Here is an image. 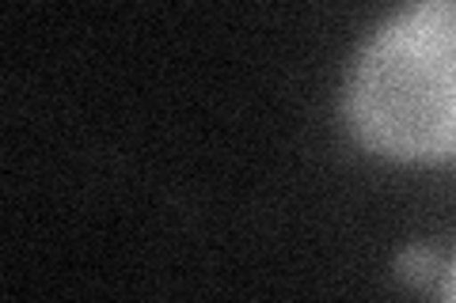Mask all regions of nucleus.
Returning a JSON list of instances; mask_svg holds the SVG:
<instances>
[{
    "instance_id": "f03ea898",
    "label": "nucleus",
    "mask_w": 456,
    "mask_h": 303,
    "mask_svg": "<svg viewBox=\"0 0 456 303\" xmlns=\"http://www.w3.org/2000/svg\"><path fill=\"white\" fill-rule=\"evenodd\" d=\"M395 269H399V277L419 281L426 269H434V254H430V251H422V247H407L403 254L395 258Z\"/></svg>"
},
{
    "instance_id": "f257e3e1",
    "label": "nucleus",
    "mask_w": 456,
    "mask_h": 303,
    "mask_svg": "<svg viewBox=\"0 0 456 303\" xmlns=\"http://www.w3.org/2000/svg\"><path fill=\"white\" fill-rule=\"evenodd\" d=\"M342 122L395 163H456V0H411L358 50Z\"/></svg>"
},
{
    "instance_id": "7ed1b4c3",
    "label": "nucleus",
    "mask_w": 456,
    "mask_h": 303,
    "mask_svg": "<svg viewBox=\"0 0 456 303\" xmlns=\"http://www.w3.org/2000/svg\"><path fill=\"white\" fill-rule=\"evenodd\" d=\"M437 296L441 299H456V258L441 269V284H437Z\"/></svg>"
}]
</instances>
